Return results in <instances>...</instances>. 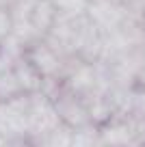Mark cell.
<instances>
[{"instance_id":"obj_2","label":"cell","mask_w":145,"mask_h":147,"mask_svg":"<svg viewBox=\"0 0 145 147\" xmlns=\"http://www.w3.org/2000/svg\"><path fill=\"white\" fill-rule=\"evenodd\" d=\"M72 147H91V141H89V138H85V136H78L76 141L72 143Z\"/></svg>"},{"instance_id":"obj_1","label":"cell","mask_w":145,"mask_h":147,"mask_svg":"<svg viewBox=\"0 0 145 147\" xmlns=\"http://www.w3.org/2000/svg\"><path fill=\"white\" fill-rule=\"evenodd\" d=\"M106 138L110 143H126L128 141V130L126 128H113L106 132Z\"/></svg>"}]
</instances>
